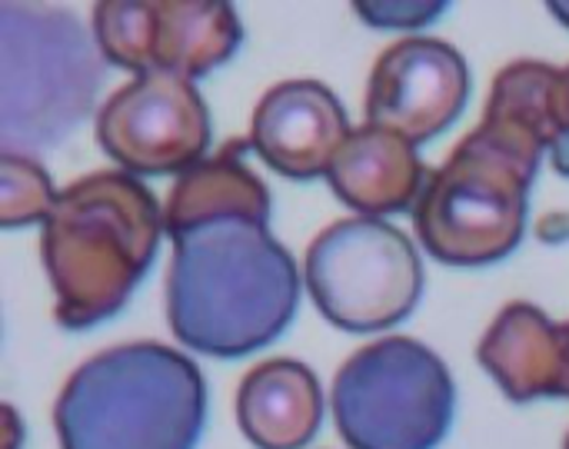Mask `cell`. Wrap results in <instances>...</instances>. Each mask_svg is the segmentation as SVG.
<instances>
[{
	"label": "cell",
	"mask_w": 569,
	"mask_h": 449,
	"mask_svg": "<svg viewBox=\"0 0 569 449\" xmlns=\"http://www.w3.org/2000/svg\"><path fill=\"white\" fill-rule=\"evenodd\" d=\"M300 303V270L270 227L220 217L173 237L167 320L203 357L237 360L273 343Z\"/></svg>",
	"instance_id": "6da1fadb"
},
{
	"label": "cell",
	"mask_w": 569,
	"mask_h": 449,
	"mask_svg": "<svg viewBox=\"0 0 569 449\" xmlns=\"http://www.w3.org/2000/svg\"><path fill=\"white\" fill-rule=\"evenodd\" d=\"M163 233V210L133 173L103 170L60 190L40 223L57 323L90 330L110 320L147 277Z\"/></svg>",
	"instance_id": "7a4b0ae2"
},
{
	"label": "cell",
	"mask_w": 569,
	"mask_h": 449,
	"mask_svg": "<svg viewBox=\"0 0 569 449\" xmlns=\"http://www.w3.org/2000/svg\"><path fill=\"white\" fill-rule=\"evenodd\" d=\"M207 387L163 343H127L87 360L53 403L60 449H197Z\"/></svg>",
	"instance_id": "3957f363"
},
{
	"label": "cell",
	"mask_w": 569,
	"mask_h": 449,
	"mask_svg": "<svg viewBox=\"0 0 569 449\" xmlns=\"http://www.w3.org/2000/svg\"><path fill=\"white\" fill-rule=\"evenodd\" d=\"M543 153L537 137L483 117L430 173L413 207L427 253L453 267H483L513 253L527 230L530 187Z\"/></svg>",
	"instance_id": "277c9868"
},
{
	"label": "cell",
	"mask_w": 569,
	"mask_h": 449,
	"mask_svg": "<svg viewBox=\"0 0 569 449\" xmlns=\"http://www.w3.org/2000/svg\"><path fill=\"white\" fill-rule=\"evenodd\" d=\"M103 53L80 17L50 3H0V140L3 153L57 147L90 113Z\"/></svg>",
	"instance_id": "5b68a950"
},
{
	"label": "cell",
	"mask_w": 569,
	"mask_h": 449,
	"mask_svg": "<svg viewBox=\"0 0 569 449\" xmlns=\"http://www.w3.org/2000/svg\"><path fill=\"white\" fill-rule=\"evenodd\" d=\"M453 410L447 363L410 337L357 350L333 380V417L350 449H437Z\"/></svg>",
	"instance_id": "8992f818"
},
{
	"label": "cell",
	"mask_w": 569,
	"mask_h": 449,
	"mask_svg": "<svg viewBox=\"0 0 569 449\" xmlns=\"http://www.w3.org/2000/svg\"><path fill=\"white\" fill-rule=\"evenodd\" d=\"M307 290L340 330H390L423 297V263L410 237L377 217L330 223L307 250Z\"/></svg>",
	"instance_id": "52a82bcc"
},
{
	"label": "cell",
	"mask_w": 569,
	"mask_h": 449,
	"mask_svg": "<svg viewBox=\"0 0 569 449\" xmlns=\"http://www.w3.org/2000/svg\"><path fill=\"white\" fill-rule=\"evenodd\" d=\"M93 37L120 70L197 80L237 53L243 27L223 0H103L93 7Z\"/></svg>",
	"instance_id": "ba28073f"
},
{
	"label": "cell",
	"mask_w": 569,
	"mask_h": 449,
	"mask_svg": "<svg viewBox=\"0 0 569 449\" xmlns=\"http://www.w3.org/2000/svg\"><path fill=\"white\" fill-rule=\"evenodd\" d=\"M100 150L133 177L187 173L207 160L210 113L193 80L143 73L123 83L97 113Z\"/></svg>",
	"instance_id": "9c48e42d"
},
{
	"label": "cell",
	"mask_w": 569,
	"mask_h": 449,
	"mask_svg": "<svg viewBox=\"0 0 569 449\" xmlns=\"http://www.w3.org/2000/svg\"><path fill=\"white\" fill-rule=\"evenodd\" d=\"M470 97V70L457 47L437 37H403L373 63L367 123L427 143L453 127Z\"/></svg>",
	"instance_id": "30bf717a"
},
{
	"label": "cell",
	"mask_w": 569,
	"mask_h": 449,
	"mask_svg": "<svg viewBox=\"0 0 569 449\" xmlns=\"http://www.w3.org/2000/svg\"><path fill=\"white\" fill-rule=\"evenodd\" d=\"M347 113L320 80H283L270 87L250 120V150L280 177H327L350 137Z\"/></svg>",
	"instance_id": "8fae6325"
},
{
	"label": "cell",
	"mask_w": 569,
	"mask_h": 449,
	"mask_svg": "<svg viewBox=\"0 0 569 449\" xmlns=\"http://www.w3.org/2000/svg\"><path fill=\"white\" fill-rule=\"evenodd\" d=\"M477 360L513 403L569 400V320L553 323L533 303H510L480 340Z\"/></svg>",
	"instance_id": "7c38bea8"
},
{
	"label": "cell",
	"mask_w": 569,
	"mask_h": 449,
	"mask_svg": "<svg viewBox=\"0 0 569 449\" xmlns=\"http://www.w3.org/2000/svg\"><path fill=\"white\" fill-rule=\"evenodd\" d=\"M327 180L347 207L380 220L417 207L427 170L410 140L363 123L340 147Z\"/></svg>",
	"instance_id": "4fadbf2b"
},
{
	"label": "cell",
	"mask_w": 569,
	"mask_h": 449,
	"mask_svg": "<svg viewBox=\"0 0 569 449\" xmlns=\"http://www.w3.org/2000/svg\"><path fill=\"white\" fill-rule=\"evenodd\" d=\"M237 423L257 449H303L323 423V390L310 367L267 360L237 390Z\"/></svg>",
	"instance_id": "5bb4252c"
},
{
	"label": "cell",
	"mask_w": 569,
	"mask_h": 449,
	"mask_svg": "<svg viewBox=\"0 0 569 449\" xmlns=\"http://www.w3.org/2000/svg\"><path fill=\"white\" fill-rule=\"evenodd\" d=\"M247 150L250 140L247 143L233 140L217 157H207L177 177L163 207V223L170 240L197 223L220 220V217H247V220L270 223V193L263 180L243 163Z\"/></svg>",
	"instance_id": "9a60e30c"
},
{
	"label": "cell",
	"mask_w": 569,
	"mask_h": 449,
	"mask_svg": "<svg viewBox=\"0 0 569 449\" xmlns=\"http://www.w3.org/2000/svg\"><path fill=\"white\" fill-rule=\"evenodd\" d=\"M557 87H560L557 67L540 60H517L497 73L483 117L510 123L537 137L547 150H553V143L567 133L560 120Z\"/></svg>",
	"instance_id": "2e32d148"
},
{
	"label": "cell",
	"mask_w": 569,
	"mask_h": 449,
	"mask_svg": "<svg viewBox=\"0 0 569 449\" xmlns=\"http://www.w3.org/2000/svg\"><path fill=\"white\" fill-rule=\"evenodd\" d=\"M57 193L47 170L23 153L0 157V223L7 230L43 223L53 210Z\"/></svg>",
	"instance_id": "e0dca14e"
},
{
	"label": "cell",
	"mask_w": 569,
	"mask_h": 449,
	"mask_svg": "<svg viewBox=\"0 0 569 449\" xmlns=\"http://www.w3.org/2000/svg\"><path fill=\"white\" fill-rule=\"evenodd\" d=\"M443 10H450V3L443 0H360L357 13L380 30H417L433 23Z\"/></svg>",
	"instance_id": "ac0fdd59"
},
{
	"label": "cell",
	"mask_w": 569,
	"mask_h": 449,
	"mask_svg": "<svg viewBox=\"0 0 569 449\" xmlns=\"http://www.w3.org/2000/svg\"><path fill=\"white\" fill-rule=\"evenodd\" d=\"M3 437H7V449L20 447V420L13 407H3Z\"/></svg>",
	"instance_id": "d6986e66"
},
{
	"label": "cell",
	"mask_w": 569,
	"mask_h": 449,
	"mask_svg": "<svg viewBox=\"0 0 569 449\" xmlns=\"http://www.w3.org/2000/svg\"><path fill=\"white\" fill-rule=\"evenodd\" d=\"M550 157H553V167H557V173H563L569 177V130L553 143V150H550Z\"/></svg>",
	"instance_id": "ffe728a7"
},
{
	"label": "cell",
	"mask_w": 569,
	"mask_h": 449,
	"mask_svg": "<svg viewBox=\"0 0 569 449\" xmlns=\"http://www.w3.org/2000/svg\"><path fill=\"white\" fill-rule=\"evenodd\" d=\"M557 100H560V120H563V130H569V67H563V70H560Z\"/></svg>",
	"instance_id": "44dd1931"
},
{
	"label": "cell",
	"mask_w": 569,
	"mask_h": 449,
	"mask_svg": "<svg viewBox=\"0 0 569 449\" xmlns=\"http://www.w3.org/2000/svg\"><path fill=\"white\" fill-rule=\"evenodd\" d=\"M550 10H553V17H557L563 27H569V0H553Z\"/></svg>",
	"instance_id": "7402d4cb"
},
{
	"label": "cell",
	"mask_w": 569,
	"mask_h": 449,
	"mask_svg": "<svg viewBox=\"0 0 569 449\" xmlns=\"http://www.w3.org/2000/svg\"><path fill=\"white\" fill-rule=\"evenodd\" d=\"M563 449H569V437H567V447H563Z\"/></svg>",
	"instance_id": "603a6c76"
}]
</instances>
